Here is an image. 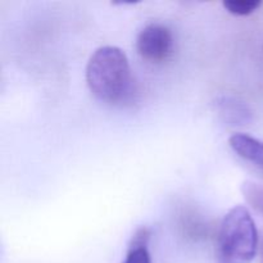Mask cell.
Instances as JSON below:
<instances>
[{
  "label": "cell",
  "instance_id": "obj_3",
  "mask_svg": "<svg viewBox=\"0 0 263 263\" xmlns=\"http://www.w3.org/2000/svg\"><path fill=\"white\" fill-rule=\"evenodd\" d=\"M139 55L151 63H162L171 57L174 37L167 26L149 23L139 32L136 39Z\"/></svg>",
  "mask_w": 263,
  "mask_h": 263
},
{
  "label": "cell",
  "instance_id": "obj_6",
  "mask_svg": "<svg viewBox=\"0 0 263 263\" xmlns=\"http://www.w3.org/2000/svg\"><path fill=\"white\" fill-rule=\"evenodd\" d=\"M241 194L252 208L263 215V186L253 181H244L241 184Z\"/></svg>",
  "mask_w": 263,
  "mask_h": 263
},
{
  "label": "cell",
  "instance_id": "obj_5",
  "mask_svg": "<svg viewBox=\"0 0 263 263\" xmlns=\"http://www.w3.org/2000/svg\"><path fill=\"white\" fill-rule=\"evenodd\" d=\"M217 107L223 120L231 125H244L251 120L249 108L235 98L222 97L217 102Z\"/></svg>",
  "mask_w": 263,
  "mask_h": 263
},
{
  "label": "cell",
  "instance_id": "obj_7",
  "mask_svg": "<svg viewBox=\"0 0 263 263\" xmlns=\"http://www.w3.org/2000/svg\"><path fill=\"white\" fill-rule=\"evenodd\" d=\"M223 8L234 15H249L262 5L261 0H225Z\"/></svg>",
  "mask_w": 263,
  "mask_h": 263
},
{
  "label": "cell",
  "instance_id": "obj_9",
  "mask_svg": "<svg viewBox=\"0 0 263 263\" xmlns=\"http://www.w3.org/2000/svg\"><path fill=\"white\" fill-rule=\"evenodd\" d=\"M122 263H152L148 248L128 249L127 256Z\"/></svg>",
  "mask_w": 263,
  "mask_h": 263
},
{
  "label": "cell",
  "instance_id": "obj_2",
  "mask_svg": "<svg viewBox=\"0 0 263 263\" xmlns=\"http://www.w3.org/2000/svg\"><path fill=\"white\" fill-rule=\"evenodd\" d=\"M259 236L249 211L243 205L231 208L220 223L216 238L217 263H251L258 251Z\"/></svg>",
  "mask_w": 263,
  "mask_h": 263
},
{
  "label": "cell",
  "instance_id": "obj_10",
  "mask_svg": "<svg viewBox=\"0 0 263 263\" xmlns=\"http://www.w3.org/2000/svg\"><path fill=\"white\" fill-rule=\"evenodd\" d=\"M261 257L263 259V239H262V244H261Z\"/></svg>",
  "mask_w": 263,
  "mask_h": 263
},
{
  "label": "cell",
  "instance_id": "obj_1",
  "mask_svg": "<svg viewBox=\"0 0 263 263\" xmlns=\"http://www.w3.org/2000/svg\"><path fill=\"white\" fill-rule=\"evenodd\" d=\"M86 84L97 99L109 104L126 103L134 92L127 55L118 46L98 48L86 66Z\"/></svg>",
  "mask_w": 263,
  "mask_h": 263
},
{
  "label": "cell",
  "instance_id": "obj_4",
  "mask_svg": "<svg viewBox=\"0 0 263 263\" xmlns=\"http://www.w3.org/2000/svg\"><path fill=\"white\" fill-rule=\"evenodd\" d=\"M230 148L240 158L263 172V141L248 134H234L229 139Z\"/></svg>",
  "mask_w": 263,
  "mask_h": 263
},
{
  "label": "cell",
  "instance_id": "obj_8",
  "mask_svg": "<svg viewBox=\"0 0 263 263\" xmlns=\"http://www.w3.org/2000/svg\"><path fill=\"white\" fill-rule=\"evenodd\" d=\"M152 238V230L146 226H141V228L136 229L134 235L131 236L130 244H128V249L135 248H148V244Z\"/></svg>",
  "mask_w": 263,
  "mask_h": 263
}]
</instances>
